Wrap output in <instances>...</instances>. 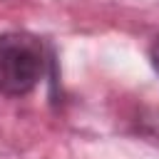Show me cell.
<instances>
[{
  "label": "cell",
  "mask_w": 159,
  "mask_h": 159,
  "mask_svg": "<svg viewBox=\"0 0 159 159\" xmlns=\"http://www.w3.org/2000/svg\"><path fill=\"white\" fill-rule=\"evenodd\" d=\"M45 47L30 32L0 35V92L22 97L37 87L45 75Z\"/></svg>",
  "instance_id": "obj_1"
},
{
  "label": "cell",
  "mask_w": 159,
  "mask_h": 159,
  "mask_svg": "<svg viewBox=\"0 0 159 159\" xmlns=\"http://www.w3.org/2000/svg\"><path fill=\"white\" fill-rule=\"evenodd\" d=\"M149 60H152V67L157 70V75H159V37L152 42V47H149Z\"/></svg>",
  "instance_id": "obj_2"
}]
</instances>
